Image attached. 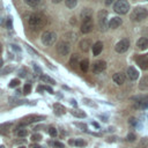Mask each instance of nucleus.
Segmentation results:
<instances>
[{
  "label": "nucleus",
  "instance_id": "7ed1b4c3",
  "mask_svg": "<svg viewBox=\"0 0 148 148\" xmlns=\"http://www.w3.org/2000/svg\"><path fill=\"white\" fill-rule=\"evenodd\" d=\"M147 16H148V12L143 7H136V8H134V10L131 14V18L133 21H136V22H140V21L145 20Z\"/></svg>",
  "mask_w": 148,
  "mask_h": 148
},
{
  "label": "nucleus",
  "instance_id": "1a4fd4ad",
  "mask_svg": "<svg viewBox=\"0 0 148 148\" xmlns=\"http://www.w3.org/2000/svg\"><path fill=\"white\" fill-rule=\"evenodd\" d=\"M138 65L142 68V69H148V57L147 54H143V56H138L135 58Z\"/></svg>",
  "mask_w": 148,
  "mask_h": 148
},
{
  "label": "nucleus",
  "instance_id": "0eeeda50",
  "mask_svg": "<svg viewBox=\"0 0 148 148\" xmlns=\"http://www.w3.org/2000/svg\"><path fill=\"white\" fill-rule=\"evenodd\" d=\"M128 47H130V40H128L127 38H124V39L119 40V42L116 44L114 50H116L118 53H124V52H126V51L128 50Z\"/></svg>",
  "mask_w": 148,
  "mask_h": 148
},
{
  "label": "nucleus",
  "instance_id": "20e7f679",
  "mask_svg": "<svg viewBox=\"0 0 148 148\" xmlns=\"http://www.w3.org/2000/svg\"><path fill=\"white\" fill-rule=\"evenodd\" d=\"M113 9L118 14H126L128 12V9H130V3L127 1H125V0H119V1H117L114 3Z\"/></svg>",
  "mask_w": 148,
  "mask_h": 148
},
{
  "label": "nucleus",
  "instance_id": "a18cd8bd",
  "mask_svg": "<svg viewBox=\"0 0 148 148\" xmlns=\"http://www.w3.org/2000/svg\"><path fill=\"white\" fill-rule=\"evenodd\" d=\"M31 147H32V148H42V147H40L39 145H32Z\"/></svg>",
  "mask_w": 148,
  "mask_h": 148
},
{
  "label": "nucleus",
  "instance_id": "2f4dec72",
  "mask_svg": "<svg viewBox=\"0 0 148 148\" xmlns=\"http://www.w3.org/2000/svg\"><path fill=\"white\" fill-rule=\"evenodd\" d=\"M31 140L32 141H40L42 140V135L40 134H32V136H31Z\"/></svg>",
  "mask_w": 148,
  "mask_h": 148
},
{
  "label": "nucleus",
  "instance_id": "cd10ccee",
  "mask_svg": "<svg viewBox=\"0 0 148 148\" xmlns=\"http://www.w3.org/2000/svg\"><path fill=\"white\" fill-rule=\"evenodd\" d=\"M20 84V80L18 79H13L10 82H9V88H15V87H17Z\"/></svg>",
  "mask_w": 148,
  "mask_h": 148
},
{
  "label": "nucleus",
  "instance_id": "603ef678",
  "mask_svg": "<svg viewBox=\"0 0 148 148\" xmlns=\"http://www.w3.org/2000/svg\"><path fill=\"white\" fill-rule=\"evenodd\" d=\"M147 57H148V54H147Z\"/></svg>",
  "mask_w": 148,
  "mask_h": 148
},
{
  "label": "nucleus",
  "instance_id": "412c9836",
  "mask_svg": "<svg viewBox=\"0 0 148 148\" xmlns=\"http://www.w3.org/2000/svg\"><path fill=\"white\" fill-rule=\"evenodd\" d=\"M71 114L76 117V118H86V112H83L82 110H72L71 111Z\"/></svg>",
  "mask_w": 148,
  "mask_h": 148
},
{
  "label": "nucleus",
  "instance_id": "bb28decb",
  "mask_svg": "<svg viewBox=\"0 0 148 148\" xmlns=\"http://www.w3.org/2000/svg\"><path fill=\"white\" fill-rule=\"evenodd\" d=\"M24 2H25L28 6L36 7V6H38V3H39V0H25Z\"/></svg>",
  "mask_w": 148,
  "mask_h": 148
},
{
  "label": "nucleus",
  "instance_id": "09e8293b",
  "mask_svg": "<svg viewBox=\"0 0 148 148\" xmlns=\"http://www.w3.org/2000/svg\"><path fill=\"white\" fill-rule=\"evenodd\" d=\"M1 50H2V47H1V44H0V53H1Z\"/></svg>",
  "mask_w": 148,
  "mask_h": 148
},
{
  "label": "nucleus",
  "instance_id": "c9c22d12",
  "mask_svg": "<svg viewBox=\"0 0 148 148\" xmlns=\"http://www.w3.org/2000/svg\"><path fill=\"white\" fill-rule=\"evenodd\" d=\"M18 74H20L21 77H25V75H27V71H25V68H21V69L18 71Z\"/></svg>",
  "mask_w": 148,
  "mask_h": 148
},
{
  "label": "nucleus",
  "instance_id": "e433bc0d",
  "mask_svg": "<svg viewBox=\"0 0 148 148\" xmlns=\"http://www.w3.org/2000/svg\"><path fill=\"white\" fill-rule=\"evenodd\" d=\"M10 49H13V50L16 51V52H20V51H21V47H18V46L15 45V44H12V45H10Z\"/></svg>",
  "mask_w": 148,
  "mask_h": 148
},
{
  "label": "nucleus",
  "instance_id": "f03ea898",
  "mask_svg": "<svg viewBox=\"0 0 148 148\" xmlns=\"http://www.w3.org/2000/svg\"><path fill=\"white\" fill-rule=\"evenodd\" d=\"M40 39H42V43H43L45 46H52V45L56 43V40H57V35H56V32H53V31L46 30V31H44V32L42 34Z\"/></svg>",
  "mask_w": 148,
  "mask_h": 148
},
{
  "label": "nucleus",
  "instance_id": "f3484780",
  "mask_svg": "<svg viewBox=\"0 0 148 148\" xmlns=\"http://www.w3.org/2000/svg\"><path fill=\"white\" fill-rule=\"evenodd\" d=\"M112 80L117 83V84H123L125 82V75L123 73H114L112 76Z\"/></svg>",
  "mask_w": 148,
  "mask_h": 148
},
{
  "label": "nucleus",
  "instance_id": "5701e85b",
  "mask_svg": "<svg viewBox=\"0 0 148 148\" xmlns=\"http://www.w3.org/2000/svg\"><path fill=\"white\" fill-rule=\"evenodd\" d=\"M77 64H79V56L77 54H73L71 57V59H69V65L72 67H76Z\"/></svg>",
  "mask_w": 148,
  "mask_h": 148
},
{
  "label": "nucleus",
  "instance_id": "de8ad7c7",
  "mask_svg": "<svg viewBox=\"0 0 148 148\" xmlns=\"http://www.w3.org/2000/svg\"><path fill=\"white\" fill-rule=\"evenodd\" d=\"M112 3V1H105V5H111Z\"/></svg>",
  "mask_w": 148,
  "mask_h": 148
},
{
  "label": "nucleus",
  "instance_id": "8fccbe9b",
  "mask_svg": "<svg viewBox=\"0 0 148 148\" xmlns=\"http://www.w3.org/2000/svg\"><path fill=\"white\" fill-rule=\"evenodd\" d=\"M0 148H5V147H3V146H0Z\"/></svg>",
  "mask_w": 148,
  "mask_h": 148
},
{
  "label": "nucleus",
  "instance_id": "393cba45",
  "mask_svg": "<svg viewBox=\"0 0 148 148\" xmlns=\"http://www.w3.org/2000/svg\"><path fill=\"white\" fill-rule=\"evenodd\" d=\"M86 145H87V142L83 139H76L74 141V146H76V147H84Z\"/></svg>",
  "mask_w": 148,
  "mask_h": 148
},
{
  "label": "nucleus",
  "instance_id": "c85d7f7f",
  "mask_svg": "<svg viewBox=\"0 0 148 148\" xmlns=\"http://www.w3.org/2000/svg\"><path fill=\"white\" fill-rule=\"evenodd\" d=\"M16 133H17L18 136H25V135H28V130H25V128H18Z\"/></svg>",
  "mask_w": 148,
  "mask_h": 148
},
{
  "label": "nucleus",
  "instance_id": "dca6fc26",
  "mask_svg": "<svg viewBox=\"0 0 148 148\" xmlns=\"http://www.w3.org/2000/svg\"><path fill=\"white\" fill-rule=\"evenodd\" d=\"M53 109H54V113H56L57 116H62V114H65V112H66L65 106L61 105L60 103H56V104L53 105Z\"/></svg>",
  "mask_w": 148,
  "mask_h": 148
},
{
  "label": "nucleus",
  "instance_id": "4c0bfd02",
  "mask_svg": "<svg viewBox=\"0 0 148 148\" xmlns=\"http://www.w3.org/2000/svg\"><path fill=\"white\" fill-rule=\"evenodd\" d=\"M75 126H77V127H80L82 131H87V126L84 125V124H75Z\"/></svg>",
  "mask_w": 148,
  "mask_h": 148
},
{
  "label": "nucleus",
  "instance_id": "2eb2a0df",
  "mask_svg": "<svg viewBox=\"0 0 148 148\" xmlns=\"http://www.w3.org/2000/svg\"><path fill=\"white\" fill-rule=\"evenodd\" d=\"M127 76L131 79V80H136L139 77V72L134 68V67H128L127 68Z\"/></svg>",
  "mask_w": 148,
  "mask_h": 148
},
{
  "label": "nucleus",
  "instance_id": "58836bf2",
  "mask_svg": "<svg viewBox=\"0 0 148 148\" xmlns=\"http://www.w3.org/2000/svg\"><path fill=\"white\" fill-rule=\"evenodd\" d=\"M13 71V67H6L3 71H2V74H7V73H9V72H12Z\"/></svg>",
  "mask_w": 148,
  "mask_h": 148
},
{
  "label": "nucleus",
  "instance_id": "a19ab883",
  "mask_svg": "<svg viewBox=\"0 0 148 148\" xmlns=\"http://www.w3.org/2000/svg\"><path fill=\"white\" fill-rule=\"evenodd\" d=\"M143 35H145V38H146V39H148V28H146V30H145Z\"/></svg>",
  "mask_w": 148,
  "mask_h": 148
},
{
  "label": "nucleus",
  "instance_id": "c756f323",
  "mask_svg": "<svg viewBox=\"0 0 148 148\" xmlns=\"http://www.w3.org/2000/svg\"><path fill=\"white\" fill-rule=\"evenodd\" d=\"M30 91H31V83H27V84L24 86V88H23V94L28 95Z\"/></svg>",
  "mask_w": 148,
  "mask_h": 148
},
{
  "label": "nucleus",
  "instance_id": "6e6552de",
  "mask_svg": "<svg viewBox=\"0 0 148 148\" xmlns=\"http://www.w3.org/2000/svg\"><path fill=\"white\" fill-rule=\"evenodd\" d=\"M44 119V116H37V114H30V116H27L22 119V121L20 123V125H28V124H31V123H35V121H39V120H43Z\"/></svg>",
  "mask_w": 148,
  "mask_h": 148
},
{
  "label": "nucleus",
  "instance_id": "9d476101",
  "mask_svg": "<svg viewBox=\"0 0 148 148\" xmlns=\"http://www.w3.org/2000/svg\"><path fill=\"white\" fill-rule=\"evenodd\" d=\"M105 68H106V62H105L104 60H98V61H96V62L94 64V66H92V69H94L95 73H101V72H103Z\"/></svg>",
  "mask_w": 148,
  "mask_h": 148
},
{
  "label": "nucleus",
  "instance_id": "72a5a7b5",
  "mask_svg": "<svg viewBox=\"0 0 148 148\" xmlns=\"http://www.w3.org/2000/svg\"><path fill=\"white\" fill-rule=\"evenodd\" d=\"M128 123H130V125L131 126H136V124H138V120L135 119V118H130V120H128Z\"/></svg>",
  "mask_w": 148,
  "mask_h": 148
},
{
  "label": "nucleus",
  "instance_id": "a878e982",
  "mask_svg": "<svg viewBox=\"0 0 148 148\" xmlns=\"http://www.w3.org/2000/svg\"><path fill=\"white\" fill-rule=\"evenodd\" d=\"M76 3H77L76 0H66V1H65V5H66L68 8H74V7L76 6Z\"/></svg>",
  "mask_w": 148,
  "mask_h": 148
},
{
  "label": "nucleus",
  "instance_id": "37998d69",
  "mask_svg": "<svg viewBox=\"0 0 148 148\" xmlns=\"http://www.w3.org/2000/svg\"><path fill=\"white\" fill-rule=\"evenodd\" d=\"M27 50H29V51H30V52H31V53H34V54H36V52H35V51H34V50H32V49H31V47H30V46H29V45H28V46H27Z\"/></svg>",
  "mask_w": 148,
  "mask_h": 148
},
{
  "label": "nucleus",
  "instance_id": "6ab92c4d",
  "mask_svg": "<svg viewBox=\"0 0 148 148\" xmlns=\"http://www.w3.org/2000/svg\"><path fill=\"white\" fill-rule=\"evenodd\" d=\"M103 50V43L102 42H96L94 45H92V53L94 56H98Z\"/></svg>",
  "mask_w": 148,
  "mask_h": 148
},
{
  "label": "nucleus",
  "instance_id": "473e14b6",
  "mask_svg": "<svg viewBox=\"0 0 148 148\" xmlns=\"http://www.w3.org/2000/svg\"><path fill=\"white\" fill-rule=\"evenodd\" d=\"M126 139H127V141H130V142H133V141L135 140V135H134L133 133H128Z\"/></svg>",
  "mask_w": 148,
  "mask_h": 148
},
{
  "label": "nucleus",
  "instance_id": "c03bdc74",
  "mask_svg": "<svg viewBox=\"0 0 148 148\" xmlns=\"http://www.w3.org/2000/svg\"><path fill=\"white\" fill-rule=\"evenodd\" d=\"M37 90H38V91H43V90H45V88L40 86V87H38V88H37Z\"/></svg>",
  "mask_w": 148,
  "mask_h": 148
},
{
  "label": "nucleus",
  "instance_id": "39448f33",
  "mask_svg": "<svg viewBox=\"0 0 148 148\" xmlns=\"http://www.w3.org/2000/svg\"><path fill=\"white\" fill-rule=\"evenodd\" d=\"M69 51H71V45H69V43H67V42H65V40H61V42H59V43L57 44V52H58L59 56L65 57V56H67V54L69 53Z\"/></svg>",
  "mask_w": 148,
  "mask_h": 148
},
{
  "label": "nucleus",
  "instance_id": "ddd939ff",
  "mask_svg": "<svg viewBox=\"0 0 148 148\" xmlns=\"http://www.w3.org/2000/svg\"><path fill=\"white\" fill-rule=\"evenodd\" d=\"M121 23H123L121 18L118 17V16H114V17H112V18L109 21V24H108V25H109L111 29H117L118 27H120Z\"/></svg>",
  "mask_w": 148,
  "mask_h": 148
},
{
  "label": "nucleus",
  "instance_id": "3c124183",
  "mask_svg": "<svg viewBox=\"0 0 148 148\" xmlns=\"http://www.w3.org/2000/svg\"><path fill=\"white\" fill-rule=\"evenodd\" d=\"M18 148H25V147H18Z\"/></svg>",
  "mask_w": 148,
  "mask_h": 148
},
{
  "label": "nucleus",
  "instance_id": "a211bd4d",
  "mask_svg": "<svg viewBox=\"0 0 148 148\" xmlns=\"http://www.w3.org/2000/svg\"><path fill=\"white\" fill-rule=\"evenodd\" d=\"M136 46L139 50H146L148 47V39H146L145 37L139 38V40L136 42Z\"/></svg>",
  "mask_w": 148,
  "mask_h": 148
},
{
  "label": "nucleus",
  "instance_id": "f704fd0d",
  "mask_svg": "<svg viewBox=\"0 0 148 148\" xmlns=\"http://www.w3.org/2000/svg\"><path fill=\"white\" fill-rule=\"evenodd\" d=\"M53 146H54L56 148H65V145H64V143H61L60 141H56V142L53 143Z\"/></svg>",
  "mask_w": 148,
  "mask_h": 148
},
{
  "label": "nucleus",
  "instance_id": "4468645a",
  "mask_svg": "<svg viewBox=\"0 0 148 148\" xmlns=\"http://www.w3.org/2000/svg\"><path fill=\"white\" fill-rule=\"evenodd\" d=\"M79 46H80L81 51L88 52V51L90 50V47H91V42H90V39H82V40L79 43Z\"/></svg>",
  "mask_w": 148,
  "mask_h": 148
},
{
  "label": "nucleus",
  "instance_id": "7c9ffc66",
  "mask_svg": "<svg viewBox=\"0 0 148 148\" xmlns=\"http://www.w3.org/2000/svg\"><path fill=\"white\" fill-rule=\"evenodd\" d=\"M49 134H50L52 138H56L58 133H57V130H56L54 127H50V128H49Z\"/></svg>",
  "mask_w": 148,
  "mask_h": 148
},
{
  "label": "nucleus",
  "instance_id": "423d86ee",
  "mask_svg": "<svg viewBox=\"0 0 148 148\" xmlns=\"http://www.w3.org/2000/svg\"><path fill=\"white\" fill-rule=\"evenodd\" d=\"M106 16H108V12L106 10H99L98 13H97V21H98V27H99V29L102 30V31H104V30H106V27H108V24H106Z\"/></svg>",
  "mask_w": 148,
  "mask_h": 148
},
{
  "label": "nucleus",
  "instance_id": "f257e3e1",
  "mask_svg": "<svg viewBox=\"0 0 148 148\" xmlns=\"http://www.w3.org/2000/svg\"><path fill=\"white\" fill-rule=\"evenodd\" d=\"M28 23H29V25L31 28H42L45 24V17L42 14L34 13V14L29 15Z\"/></svg>",
  "mask_w": 148,
  "mask_h": 148
},
{
  "label": "nucleus",
  "instance_id": "aec40b11",
  "mask_svg": "<svg viewBox=\"0 0 148 148\" xmlns=\"http://www.w3.org/2000/svg\"><path fill=\"white\" fill-rule=\"evenodd\" d=\"M140 90H148V76H143L139 83Z\"/></svg>",
  "mask_w": 148,
  "mask_h": 148
},
{
  "label": "nucleus",
  "instance_id": "9b49d317",
  "mask_svg": "<svg viewBox=\"0 0 148 148\" xmlns=\"http://www.w3.org/2000/svg\"><path fill=\"white\" fill-rule=\"evenodd\" d=\"M92 28H94V23H92L91 20L90 21H84V22H82V25H81V32L88 34L92 30Z\"/></svg>",
  "mask_w": 148,
  "mask_h": 148
},
{
  "label": "nucleus",
  "instance_id": "f8f14e48",
  "mask_svg": "<svg viewBox=\"0 0 148 148\" xmlns=\"http://www.w3.org/2000/svg\"><path fill=\"white\" fill-rule=\"evenodd\" d=\"M80 15H81V18H82L83 22L84 21H90L91 17H92V10L90 8H83Z\"/></svg>",
  "mask_w": 148,
  "mask_h": 148
},
{
  "label": "nucleus",
  "instance_id": "49530a36",
  "mask_svg": "<svg viewBox=\"0 0 148 148\" xmlns=\"http://www.w3.org/2000/svg\"><path fill=\"white\" fill-rule=\"evenodd\" d=\"M92 126H95L96 128H98V127H99V125H98L97 123H92Z\"/></svg>",
  "mask_w": 148,
  "mask_h": 148
},
{
  "label": "nucleus",
  "instance_id": "b1692460",
  "mask_svg": "<svg viewBox=\"0 0 148 148\" xmlns=\"http://www.w3.org/2000/svg\"><path fill=\"white\" fill-rule=\"evenodd\" d=\"M80 68L83 72H87L88 71V68H89V61H88V59H83V60L80 61Z\"/></svg>",
  "mask_w": 148,
  "mask_h": 148
},
{
  "label": "nucleus",
  "instance_id": "79ce46f5",
  "mask_svg": "<svg viewBox=\"0 0 148 148\" xmlns=\"http://www.w3.org/2000/svg\"><path fill=\"white\" fill-rule=\"evenodd\" d=\"M71 104H72V105H74V106H77V103H76V101H75V99H71Z\"/></svg>",
  "mask_w": 148,
  "mask_h": 148
},
{
  "label": "nucleus",
  "instance_id": "ea45409f",
  "mask_svg": "<svg viewBox=\"0 0 148 148\" xmlns=\"http://www.w3.org/2000/svg\"><path fill=\"white\" fill-rule=\"evenodd\" d=\"M44 88H45V90H47V91H49V92H50V94H54V92H53V90H52V88H51V87H49V86H46V87H44Z\"/></svg>",
  "mask_w": 148,
  "mask_h": 148
},
{
  "label": "nucleus",
  "instance_id": "4be33fe9",
  "mask_svg": "<svg viewBox=\"0 0 148 148\" xmlns=\"http://www.w3.org/2000/svg\"><path fill=\"white\" fill-rule=\"evenodd\" d=\"M40 80L43 81V82H45V83H50V84H56V81L52 79V77H50L49 75H45V74H42L40 75Z\"/></svg>",
  "mask_w": 148,
  "mask_h": 148
}]
</instances>
